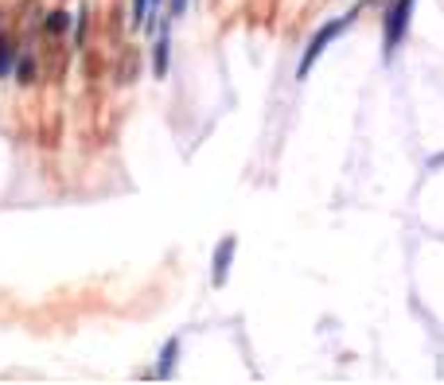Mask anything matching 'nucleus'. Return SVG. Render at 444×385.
Returning <instances> with one entry per match:
<instances>
[{
    "instance_id": "1",
    "label": "nucleus",
    "mask_w": 444,
    "mask_h": 385,
    "mask_svg": "<svg viewBox=\"0 0 444 385\" xmlns=\"http://www.w3.org/2000/svg\"><path fill=\"white\" fill-rule=\"evenodd\" d=\"M413 4L417 0H390V8H386V24H382V55H386V62L394 59V51L402 47L405 31H409Z\"/></svg>"
},
{
    "instance_id": "2",
    "label": "nucleus",
    "mask_w": 444,
    "mask_h": 385,
    "mask_svg": "<svg viewBox=\"0 0 444 385\" xmlns=\"http://www.w3.org/2000/svg\"><path fill=\"white\" fill-rule=\"evenodd\" d=\"M355 20V12H343V16H339V20H331V24H324V28L316 31V35H312V43H308L304 47V55H300V67H296V78H308V74H312V67H316V59L320 55H324L327 47H331V43L339 40V31L347 28V24Z\"/></svg>"
},
{
    "instance_id": "3",
    "label": "nucleus",
    "mask_w": 444,
    "mask_h": 385,
    "mask_svg": "<svg viewBox=\"0 0 444 385\" xmlns=\"http://www.w3.org/2000/svg\"><path fill=\"white\" fill-rule=\"evenodd\" d=\"M234 237H222L218 241V249H215V268H211V284L215 288H222L227 284V277H230V265H234Z\"/></svg>"
},
{
    "instance_id": "4",
    "label": "nucleus",
    "mask_w": 444,
    "mask_h": 385,
    "mask_svg": "<svg viewBox=\"0 0 444 385\" xmlns=\"http://www.w3.org/2000/svg\"><path fill=\"white\" fill-rule=\"evenodd\" d=\"M168 59H172V35L160 31L156 43H152V74L156 78H168Z\"/></svg>"
},
{
    "instance_id": "5",
    "label": "nucleus",
    "mask_w": 444,
    "mask_h": 385,
    "mask_svg": "<svg viewBox=\"0 0 444 385\" xmlns=\"http://www.w3.org/2000/svg\"><path fill=\"white\" fill-rule=\"evenodd\" d=\"M176 358H179V335L168 339V343H164V350H160L156 377H172V370H176Z\"/></svg>"
},
{
    "instance_id": "6",
    "label": "nucleus",
    "mask_w": 444,
    "mask_h": 385,
    "mask_svg": "<svg viewBox=\"0 0 444 385\" xmlns=\"http://www.w3.org/2000/svg\"><path fill=\"white\" fill-rule=\"evenodd\" d=\"M16 55H20V51H16V40L0 31V78H8V74H12V67H16Z\"/></svg>"
},
{
    "instance_id": "7",
    "label": "nucleus",
    "mask_w": 444,
    "mask_h": 385,
    "mask_svg": "<svg viewBox=\"0 0 444 385\" xmlns=\"http://www.w3.org/2000/svg\"><path fill=\"white\" fill-rule=\"evenodd\" d=\"M12 74H16L24 86H31V82H35V55H31V51L16 55V67H12Z\"/></svg>"
},
{
    "instance_id": "8",
    "label": "nucleus",
    "mask_w": 444,
    "mask_h": 385,
    "mask_svg": "<svg viewBox=\"0 0 444 385\" xmlns=\"http://www.w3.org/2000/svg\"><path fill=\"white\" fill-rule=\"evenodd\" d=\"M67 28H70V12L67 8H51L47 20H43V31H47V35H63Z\"/></svg>"
},
{
    "instance_id": "9",
    "label": "nucleus",
    "mask_w": 444,
    "mask_h": 385,
    "mask_svg": "<svg viewBox=\"0 0 444 385\" xmlns=\"http://www.w3.org/2000/svg\"><path fill=\"white\" fill-rule=\"evenodd\" d=\"M86 35H90V8L82 4L79 16H74V47H82V43H86Z\"/></svg>"
},
{
    "instance_id": "10",
    "label": "nucleus",
    "mask_w": 444,
    "mask_h": 385,
    "mask_svg": "<svg viewBox=\"0 0 444 385\" xmlns=\"http://www.w3.org/2000/svg\"><path fill=\"white\" fill-rule=\"evenodd\" d=\"M148 12H152V0H133V24H137V28H145Z\"/></svg>"
}]
</instances>
